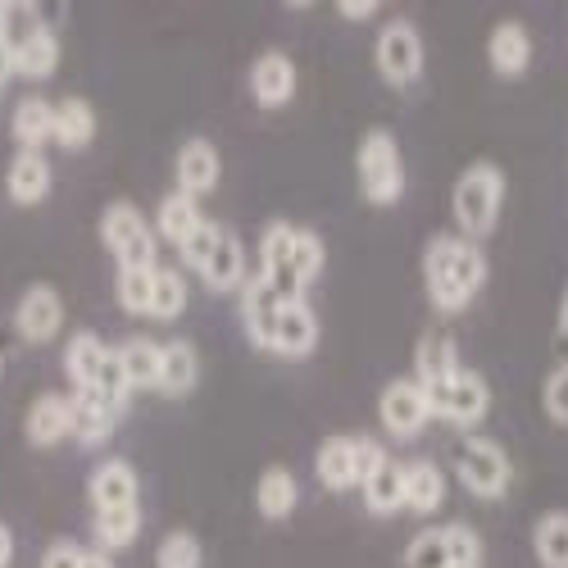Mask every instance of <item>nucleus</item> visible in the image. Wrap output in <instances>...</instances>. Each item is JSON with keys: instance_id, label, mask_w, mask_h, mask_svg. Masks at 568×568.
<instances>
[{"instance_id": "a211bd4d", "label": "nucleus", "mask_w": 568, "mask_h": 568, "mask_svg": "<svg viewBox=\"0 0 568 568\" xmlns=\"http://www.w3.org/2000/svg\"><path fill=\"white\" fill-rule=\"evenodd\" d=\"M201 277H205L210 292L246 287V246H242V236H236L232 227H219V242H214V251H210Z\"/></svg>"}, {"instance_id": "4be33fe9", "label": "nucleus", "mask_w": 568, "mask_h": 568, "mask_svg": "<svg viewBox=\"0 0 568 568\" xmlns=\"http://www.w3.org/2000/svg\"><path fill=\"white\" fill-rule=\"evenodd\" d=\"M287 305L282 301L268 282H246V292H242V323H246V337H251V346H260V351H268V342H273V323H277V310Z\"/></svg>"}, {"instance_id": "39448f33", "label": "nucleus", "mask_w": 568, "mask_h": 568, "mask_svg": "<svg viewBox=\"0 0 568 568\" xmlns=\"http://www.w3.org/2000/svg\"><path fill=\"white\" fill-rule=\"evenodd\" d=\"M101 242L105 251L119 260V268H155V223H146V214H141L132 201H114L105 205L101 214Z\"/></svg>"}, {"instance_id": "393cba45", "label": "nucleus", "mask_w": 568, "mask_h": 568, "mask_svg": "<svg viewBox=\"0 0 568 568\" xmlns=\"http://www.w3.org/2000/svg\"><path fill=\"white\" fill-rule=\"evenodd\" d=\"M359 491H364L368 514H377V518L400 514V509H405V464L383 459V464H377V468L368 473V478L359 483Z\"/></svg>"}, {"instance_id": "c85d7f7f", "label": "nucleus", "mask_w": 568, "mask_h": 568, "mask_svg": "<svg viewBox=\"0 0 568 568\" xmlns=\"http://www.w3.org/2000/svg\"><path fill=\"white\" fill-rule=\"evenodd\" d=\"M119 409H110V405H101L97 396H73V442L82 446V450H97V446H105L110 437H114V428H119Z\"/></svg>"}, {"instance_id": "dca6fc26", "label": "nucleus", "mask_w": 568, "mask_h": 568, "mask_svg": "<svg viewBox=\"0 0 568 568\" xmlns=\"http://www.w3.org/2000/svg\"><path fill=\"white\" fill-rule=\"evenodd\" d=\"M251 97L264 105V110H282L292 97H296V64L292 55L282 51H264L255 64H251Z\"/></svg>"}, {"instance_id": "f3484780", "label": "nucleus", "mask_w": 568, "mask_h": 568, "mask_svg": "<svg viewBox=\"0 0 568 568\" xmlns=\"http://www.w3.org/2000/svg\"><path fill=\"white\" fill-rule=\"evenodd\" d=\"M487 60L496 78H524V69L532 64V37L518 19H505L491 28L487 37Z\"/></svg>"}, {"instance_id": "ea45409f", "label": "nucleus", "mask_w": 568, "mask_h": 568, "mask_svg": "<svg viewBox=\"0 0 568 568\" xmlns=\"http://www.w3.org/2000/svg\"><path fill=\"white\" fill-rule=\"evenodd\" d=\"M446 555L450 564H478L483 568V541L468 524H446Z\"/></svg>"}, {"instance_id": "4c0bfd02", "label": "nucleus", "mask_w": 568, "mask_h": 568, "mask_svg": "<svg viewBox=\"0 0 568 568\" xmlns=\"http://www.w3.org/2000/svg\"><path fill=\"white\" fill-rule=\"evenodd\" d=\"M292 273L301 287H310V282L323 273V236L314 227H296V242H292Z\"/></svg>"}, {"instance_id": "7c9ffc66", "label": "nucleus", "mask_w": 568, "mask_h": 568, "mask_svg": "<svg viewBox=\"0 0 568 568\" xmlns=\"http://www.w3.org/2000/svg\"><path fill=\"white\" fill-rule=\"evenodd\" d=\"M91 528H97V550L114 555V550H128L136 537H141V505H119V509H97L91 514Z\"/></svg>"}, {"instance_id": "f257e3e1", "label": "nucleus", "mask_w": 568, "mask_h": 568, "mask_svg": "<svg viewBox=\"0 0 568 568\" xmlns=\"http://www.w3.org/2000/svg\"><path fill=\"white\" fill-rule=\"evenodd\" d=\"M423 282H428V301L442 314H459L487 282V255L483 246L464 242L459 232H437L428 251H423Z\"/></svg>"}, {"instance_id": "a19ab883", "label": "nucleus", "mask_w": 568, "mask_h": 568, "mask_svg": "<svg viewBox=\"0 0 568 568\" xmlns=\"http://www.w3.org/2000/svg\"><path fill=\"white\" fill-rule=\"evenodd\" d=\"M214 242H219V223H210V219H205V223H201V227H196V232H192V236H186V242L178 246L182 264L201 273V268H205V260H210V251H214Z\"/></svg>"}, {"instance_id": "aec40b11", "label": "nucleus", "mask_w": 568, "mask_h": 568, "mask_svg": "<svg viewBox=\"0 0 568 568\" xmlns=\"http://www.w3.org/2000/svg\"><path fill=\"white\" fill-rule=\"evenodd\" d=\"M136 491H141V483H136V468L128 459H105L87 478V496H91V505H97V509L136 505Z\"/></svg>"}, {"instance_id": "79ce46f5", "label": "nucleus", "mask_w": 568, "mask_h": 568, "mask_svg": "<svg viewBox=\"0 0 568 568\" xmlns=\"http://www.w3.org/2000/svg\"><path fill=\"white\" fill-rule=\"evenodd\" d=\"M541 405H546V414H550L555 423H564V428H568V364L550 368L546 387H541Z\"/></svg>"}, {"instance_id": "20e7f679", "label": "nucleus", "mask_w": 568, "mask_h": 568, "mask_svg": "<svg viewBox=\"0 0 568 568\" xmlns=\"http://www.w3.org/2000/svg\"><path fill=\"white\" fill-rule=\"evenodd\" d=\"M450 464L459 473V483L473 496H483V500H500L509 491V483H514L505 446H496L491 437H478V433H468V437H459L450 446Z\"/></svg>"}, {"instance_id": "c756f323", "label": "nucleus", "mask_w": 568, "mask_h": 568, "mask_svg": "<svg viewBox=\"0 0 568 568\" xmlns=\"http://www.w3.org/2000/svg\"><path fill=\"white\" fill-rule=\"evenodd\" d=\"M314 468H318V483H323L327 491H351V487H359V473H355V437H327V442L318 446Z\"/></svg>"}, {"instance_id": "e433bc0d", "label": "nucleus", "mask_w": 568, "mask_h": 568, "mask_svg": "<svg viewBox=\"0 0 568 568\" xmlns=\"http://www.w3.org/2000/svg\"><path fill=\"white\" fill-rule=\"evenodd\" d=\"M201 564H205V550H201L196 532H186V528L169 532L155 546V568H201Z\"/></svg>"}, {"instance_id": "423d86ee", "label": "nucleus", "mask_w": 568, "mask_h": 568, "mask_svg": "<svg viewBox=\"0 0 568 568\" xmlns=\"http://www.w3.org/2000/svg\"><path fill=\"white\" fill-rule=\"evenodd\" d=\"M423 392H428L433 418H446V423H455V428H478V423L487 418V409H491L487 377L473 373V368H459V373L446 377V383L423 387Z\"/></svg>"}, {"instance_id": "f8f14e48", "label": "nucleus", "mask_w": 568, "mask_h": 568, "mask_svg": "<svg viewBox=\"0 0 568 568\" xmlns=\"http://www.w3.org/2000/svg\"><path fill=\"white\" fill-rule=\"evenodd\" d=\"M173 173H178V192H182V196H192V201L210 196L214 186H219V173H223V160H219V151H214V141H205V136L182 141Z\"/></svg>"}, {"instance_id": "ddd939ff", "label": "nucleus", "mask_w": 568, "mask_h": 568, "mask_svg": "<svg viewBox=\"0 0 568 568\" xmlns=\"http://www.w3.org/2000/svg\"><path fill=\"white\" fill-rule=\"evenodd\" d=\"M314 346H318V318H314V310L305 301H287L277 310L268 351L282 355V359H305Z\"/></svg>"}, {"instance_id": "37998d69", "label": "nucleus", "mask_w": 568, "mask_h": 568, "mask_svg": "<svg viewBox=\"0 0 568 568\" xmlns=\"http://www.w3.org/2000/svg\"><path fill=\"white\" fill-rule=\"evenodd\" d=\"M82 546L78 541H51V546H45V555H41V568H82Z\"/></svg>"}, {"instance_id": "c9c22d12", "label": "nucleus", "mask_w": 568, "mask_h": 568, "mask_svg": "<svg viewBox=\"0 0 568 568\" xmlns=\"http://www.w3.org/2000/svg\"><path fill=\"white\" fill-rule=\"evenodd\" d=\"M186 310V282H182V273L178 268H155V292H151V318H160V323H169V318H178Z\"/></svg>"}, {"instance_id": "7ed1b4c3", "label": "nucleus", "mask_w": 568, "mask_h": 568, "mask_svg": "<svg viewBox=\"0 0 568 568\" xmlns=\"http://www.w3.org/2000/svg\"><path fill=\"white\" fill-rule=\"evenodd\" d=\"M355 169H359V192L368 205H396L405 196V164H400V146L392 132L383 128L364 132L355 151Z\"/></svg>"}, {"instance_id": "9d476101", "label": "nucleus", "mask_w": 568, "mask_h": 568, "mask_svg": "<svg viewBox=\"0 0 568 568\" xmlns=\"http://www.w3.org/2000/svg\"><path fill=\"white\" fill-rule=\"evenodd\" d=\"M292 242H296V227L292 223L277 219V223L264 227V236H260V264H264L260 282H268V287L282 301H305V287H301L296 273H292Z\"/></svg>"}, {"instance_id": "8fccbe9b", "label": "nucleus", "mask_w": 568, "mask_h": 568, "mask_svg": "<svg viewBox=\"0 0 568 568\" xmlns=\"http://www.w3.org/2000/svg\"><path fill=\"white\" fill-rule=\"evenodd\" d=\"M450 568H478V564H450Z\"/></svg>"}, {"instance_id": "de8ad7c7", "label": "nucleus", "mask_w": 568, "mask_h": 568, "mask_svg": "<svg viewBox=\"0 0 568 568\" xmlns=\"http://www.w3.org/2000/svg\"><path fill=\"white\" fill-rule=\"evenodd\" d=\"M14 550H19V546H14V528L6 524V518H0V568L14 564Z\"/></svg>"}, {"instance_id": "3c124183", "label": "nucleus", "mask_w": 568, "mask_h": 568, "mask_svg": "<svg viewBox=\"0 0 568 568\" xmlns=\"http://www.w3.org/2000/svg\"><path fill=\"white\" fill-rule=\"evenodd\" d=\"M0 373H6V355H0Z\"/></svg>"}, {"instance_id": "4468645a", "label": "nucleus", "mask_w": 568, "mask_h": 568, "mask_svg": "<svg viewBox=\"0 0 568 568\" xmlns=\"http://www.w3.org/2000/svg\"><path fill=\"white\" fill-rule=\"evenodd\" d=\"M459 368L464 364H459V346L450 337V327H428V333L418 337V346H414V383L418 387H437Z\"/></svg>"}, {"instance_id": "c03bdc74", "label": "nucleus", "mask_w": 568, "mask_h": 568, "mask_svg": "<svg viewBox=\"0 0 568 568\" xmlns=\"http://www.w3.org/2000/svg\"><path fill=\"white\" fill-rule=\"evenodd\" d=\"M383 459H387L383 442H377V437H355V473H359V483H364Z\"/></svg>"}, {"instance_id": "2f4dec72", "label": "nucleus", "mask_w": 568, "mask_h": 568, "mask_svg": "<svg viewBox=\"0 0 568 568\" xmlns=\"http://www.w3.org/2000/svg\"><path fill=\"white\" fill-rule=\"evenodd\" d=\"M119 364H123V377L132 392H146L160 383V342L151 337H128L123 346H114Z\"/></svg>"}, {"instance_id": "cd10ccee", "label": "nucleus", "mask_w": 568, "mask_h": 568, "mask_svg": "<svg viewBox=\"0 0 568 568\" xmlns=\"http://www.w3.org/2000/svg\"><path fill=\"white\" fill-rule=\"evenodd\" d=\"M51 128H55V101L45 97H23L10 114V132L19 141V151H41L51 141Z\"/></svg>"}, {"instance_id": "6ab92c4d", "label": "nucleus", "mask_w": 568, "mask_h": 568, "mask_svg": "<svg viewBox=\"0 0 568 568\" xmlns=\"http://www.w3.org/2000/svg\"><path fill=\"white\" fill-rule=\"evenodd\" d=\"M196 383H201L196 346H192V342H182V337H178V342H164V346H160V383H155V392L182 400V396H192V392H196Z\"/></svg>"}, {"instance_id": "58836bf2", "label": "nucleus", "mask_w": 568, "mask_h": 568, "mask_svg": "<svg viewBox=\"0 0 568 568\" xmlns=\"http://www.w3.org/2000/svg\"><path fill=\"white\" fill-rule=\"evenodd\" d=\"M405 568H450L446 555V528H428L405 546Z\"/></svg>"}, {"instance_id": "72a5a7b5", "label": "nucleus", "mask_w": 568, "mask_h": 568, "mask_svg": "<svg viewBox=\"0 0 568 568\" xmlns=\"http://www.w3.org/2000/svg\"><path fill=\"white\" fill-rule=\"evenodd\" d=\"M532 550L541 568H568V509H550L532 528Z\"/></svg>"}, {"instance_id": "b1692460", "label": "nucleus", "mask_w": 568, "mask_h": 568, "mask_svg": "<svg viewBox=\"0 0 568 568\" xmlns=\"http://www.w3.org/2000/svg\"><path fill=\"white\" fill-rule=\"evenodd\" d=\"M296 505H301V487L292 478V468H282V464L264 468L260 483H255V509L268 518V524H282V518L296 514Z\"/></svg>"}, {"instance_id": "6e6552de", "label": "nucleus", "mask_w": 568, "mask_h": 568, "mask_svg": "<svg viewBox=\"0 0 568 568\" xmlns=\"http://www.w3.org/2000/svg\"><path fill=\"white\" fill-rule=\"evenodd\" d=\"M60 327H64V296L55 287H45V282H32L14 305V333L28 346H45L60 337Z\"/></svg>"}, {"instance_id": "9b49d317", "label": "nucleus", "mask_w": 568, "mask_h": 568, "mask_svg": "<svg viewBox=\"0 0 568 568\" xmlns=\"http://www.w3.org/2000/svg\"><path fill=\"white\" fill-rule=\"evenodd\" d=\"M23 437L37 450H51L60 442H73V396H60V392L37 396L28 405V414H23Z\"/></svg>"}, {"instance_id": "49530a36", "label": "nucleus", "mask_w": 568, "mask_h": 568, "mask_svg": "<svg viewBox=\"0 0 568 568\" xmlns=\"http://www.w3.org/2000/svg\"><path fill=\"white\" fill-rule=\"evenodd\" d=\"M555 351H559V359L568 364V292H564V301H559V318H555Z\"/></svg>"}, {"instance_id": "473e14b6", "label": "nucleus", "mask_w": 568, "mask_h": 568, "mask_svg": "<svg viewBox=\"0 0 568 568\" xmlns=\"http://www.w3.org/2000/svg\"><path fill=\"white\" fill-rule=\"evenodd\" d=\"M201 223H205L201 201L182 196V192L164 196V201H160V210H155V236H164V242H173V246H182L186 236H192Z\"/></svg>"}, {"instance_id": "2eb2a0df", "label": "nucleus", "mask_w": 568, "mask_h": 568, "mask_svg": "<svg viewBox=\"0 0 568 568\" xmlns=\"http://www.w3.org/2000/svg\"><path fill=\"white\" fill-rule=\"evenodd\" d=\"M51 186H55V173H51V160H45L41 151H19L6 169V192L14 205L32 210L41 205L45 196H51Z\"/></svg>"}, {"instance_id": "1a4fd4ad", "label": "nucleus", "mask_w": 568, "mask_h": 568, "mask_svg": "<svg viewBox=\"0 0 568 568\" xmlns=\"http://www.w3.org/2000/svg\"><path fill=\"white\" fill-rule=\"evenodd\" d=\"M377 418L396 442H409L423 433V423L433 418L428 409V392H423L414 377H396V383L383 387V400H377Z\"/></svg>"}, {"instance_id": "412c9836", "label": "nucleus", "mask_w": 568, "mask_h": 568, "mask_svg": "<svg viewBox=\"0 0 568 568\" xmlns=\"http://www.w3.org/2000/svg\"><path fill=\"white\" fill-rule=\"evenodd\" d=\"M105 355H110V346H105L97 333H73V337L64 342V373H69L73 396H87L91 387H97Z\"/></svg>"}, {"instance_id": "bb28decb", "label": "nucleus", "mask_w": 568, "mask_h": 568, "mask_svg": "<svg viewBox=\"0 0 568 568\" xmlns=\"http://www.w3.org/2000/svg\"><path fill=\"white\" fill-rule=\"evenodd\" d=\"M91 136H97V110H91L82 97L55 101V128H51L55 146L60 151H87Z\"/></svg>"}, {"instance_id": "a18cd8bd", "label": "nucleus", "mask_w": 568, "mask_h": 568, "mask_svg": "<svg viewBox=\"0 0 568 568\" xmlns=\"http://www.w3.org/2000/svg\"><path fill=\"white\" fill-rule=\"evenodd\" d=\"M337 14L346 23H368V19H377V6H373V0H342Z\"/></svg>"}, {"instance_id": "0eeeda50", "label": "nucleus", "mask_w": 568, "mask_h": 568, "mask_svg": "<svg viewBox=\"0 0 568 568\" xmlns=\"http://www.w3.org/2000/svg\"><path fill=\"white\" fill-rule=\"evenodd\" d=\"M373 64L383 73L387 87H409L423 73V37L409 19H392L383 32H377L373 45Z\"/></svg>"}, {"instance_id": "f704fd0d", "label": "nucleus", "mask_w": 568, "mask_h": 568, "mask_svg": "<svg viewBox=\"0 0 568 568\" xmlns=\"http://www.w3.org/2000/svg\"><path fill=\"white\" fill-rule=\"evenodd\" d=\"M160 268V264H155ZM155 268H119L114 296L123 314H151V292H155Z\"/></svg>"}, {"instance_id": "a878e982", "label": "nucleus", "mask_w": 568, "mask_h": 568, "mask_svg": "<svg viewBox=\"0 0 568 568\" xmlns=\"http://www.w3.org/2000/svg\"><path fill=\"white\" fill-rule=\"evenodd\" d=\"M55 69H60V37L41 23V28L19 45V51L10 55V73L28 78V82H45Z\"/></svg>"}, {"instance_id": "09e8293b", "label": "nucleus", "mask_w": 568, "mask_h": 568, "mask_svg": "<svg viewBox=\"0 0 568 568\" xmlns=\"http://www.w3.org/2000/svg\"><path fill=\"white\" fill-rule=\"evenodd\" d=\"M82 568H114V555H105V550H87V555H82Z\"/></svg>"}, {"instance_id": "f03ea898", "label": "nucleus", "mask_w": 568, "mask_h": 568, "mask_svg": "<svg viewBox=\"0 0 568 568\" xmlns=\"http://www.w3.org/2000/svg\"><path fill=\"white\" fill-rule=\"evenodd\" d=\"M500 205H505V173L491 160L468 164L455 182V196H450V210H455L464 242L478 246L483 236H491L496 223H500Z\"/></svg>"}, {"instance_id": "5701e85b", "label": "nucleus", "mask_w": 568, "mask_h": 568, "mask_svg": "<svg viewBox=\"0 0 568 568\" xmlns=\"http://www.w3.org/2000/svg\"><path fill=\"white\" fill-rule=\"evenodd\" d=\"M446 505V473L428 459H409L405 464V509L428 518Z\"/></svg>"}]
</instances>
